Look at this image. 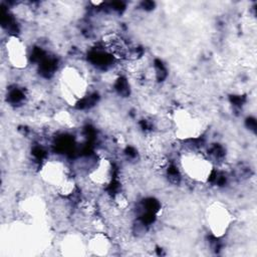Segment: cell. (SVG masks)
I'll use <instances>...</instances> for the list:
<instances>
[{
	"label": "cell",
	"mask_w": 257,
	"mask_h": 257,
	"mask_svg": "<svg viewBox=\"0 0 257 257\" xmlns=\"http://www.w3.org/2000/svg\"><path fill=\"white\" fill-rule=\"evenodd\" d=\"M205 221L211 234L220 238L227 234L233 222V215L230 209L222 202L211 203L205 211Z\"/></svg>",
	"instance_id": "obj_5"
},
{
	"label": "cell",
	"mask_w": 257,
	"mask_h": 257,
	"mask_svg": "<svg viewBox=\"0 0 257 257\" xmlns=\"http://www.w3.org/2000/svg\"><path fill=\"white\" fill-rule=\"evenodd\" d=\"M88 83L83 74L74 66H65L59 75V91L69 105L77 104L87 93Z\"/></svg>",
	"instance_id": "obj_3"
},
{
	"label": "cell",
	"mask_w": 257,
	"mask_h": 257,
	"mask_svg": "<svg viewBox=\"0 0 257 257\" xmlns=\"http://www.w3.org/2000/svg\"><path fill=\"white\" fill-rule=\"evenodd\" d=\"M86 249V244L76 235H70L63 239L61 250L65 255H81Z\"/></svg>",
	"instance_id": "obj_9"
},
{
	"label": "cell",
	"mask_w": 257,
	"mask_h": 257,
	"mask_svg": "<svg viewBox=\"0 0 257 257\" xmlns=\"http://www.w3.org/2000/svg\"><path fill=\"white\" fill-rule=\"evenodd\" d=\"M183 174L197 183H207L214 171L212 161L201 151L186 150L179 159Z\"/></svg>",
	"instance_id": "obj_2"
},
{
	"label": "cell",
	"mask_w": 257,
	"mask_h": 257,
	"mask_svg": "<svg viewBox=\"0 0 257 257\" xmlns=\"http://www.w3.org/2000/svg\"><path fill=\"white\" fill-rule=\"evenodd\" d=\"M111 241L102 232L94 233L86 242V249L91 252V254L102 256L107 255L111 250Z\"/></svg>",
	"instance_id": "obj_8"
},
{
	"label": "cell",
	"mask_w": 257,
	"mask_h": 257,
	"mask_svg": "<svg viewBox=\"0 0 257 257\" xmlns=\"http://www.w3.org/2000/svg\"><path fill=\"white\" fill-rule=\"evenodd\" d=\"M5 56L9 65L17 69L26 68L29 63L28 49L25 42L16 35L7 37L4 44Z\"/></svg>",
	"instance_id": "obj_6"
},
{
	"label": "cell",
	"mask_w": 257,
	"mask_h": 257,
	"mask_svg": "<svg viewBox=\"0 0 257 257\" xmlns=\"http://www.w3.org/2000/svg\"><path fill=\"white\" fill-rule=\"evenodd\" d=\"M173 125L176 138L182 141L198 139L205 131L203 120L183 107H179L173 112Z\"/></svg>",
	"instance_id": "obj_4"
},
{
	"label": "cell",
	"mask_w": 257,
	"mask_h": 257,
	"mask_svg": "<svg viewBox=\"0 0 257 257\" xmlns=\"http://www.w3.org/2000/svg\"><path fill=\"white\" fill-rule=\"evenodd\" d=\"M55 119L61 125H70L72 123V117L66 110H61L55 115Z\"/></svg>",
	"instance_id": "obj_10"
},
{
	"label": "cell",
	"mask_w": 257,
	"mask_h": 257,
	"mask_svg": "<svg viewBox=\"0 0 257 257\" xmlns=\"http://www.w3.org/2000/svg\"><path fill=\"white\" fill-rule=\"evenodd\" d=\"M40 177L62 197H69L76 189L75 180L70 175L66 165L61 161H47L40 170Z\"/></svg>",
	"instance_id": "obj_1"
},
{
	"label": "cell",
	"mask_w": 257,
	"mask_h": 257,
	"mask_svg": "<svg viewBox=\"0 0 257 257\" xmlns=\"http://www.w3.org/2000/svg\"><path fill=\"white\" fill-rule=\"evenodd\" d=\"M113 168L111 162L102 157L98 159L88 172L89 181L95 186L104 187L111 182Z\"/></svg>",
	"instance_id": "obj_7"
}]
</instances>
